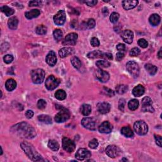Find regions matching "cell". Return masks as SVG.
Here are the masks:
<instances>
[{"mask_svg": "<svg viewBox=\"0 0 162 162\" xmlns=\"http://www.w3.org/2000/svg\"><path fill=\"white\" fill-rule=\"evenodd\" d=\"M138 1L136 0H129V1H122V6L126 10H131L134 8L138 4Z\"/></svg>", "mask_w": 162, "mask_h": 162, "instance_id": "obj_20", "label": "cell"}, {"mask_svg": "<svg viewBox=\"0 0 162 162\" xmlns=\"http://www.w3.org/2000/svg\"><path fill=\"white\" fill-rule=\"evenodd\" d=\"M53 20L54 24L57 25H63L66 20L65 12L63 10H60L56 15L54 16Z\"/></svg>", "mask_w": 162, "mask_h": 162, "instance_id": "obj_12", "label": "cell"}, {"mask_svg": "<svg viewBox=\"0 0 162 162\" xmlns=\"http://www.w3.org/2000/svg\"><path fill=\"white\" fill-rule=\"evenodd\" d=\"M128 90V86L125 84H120L116 87V91L119 95H123Z\"/></svg>", "mask_w": 162, "mask_h": 162, "instance_id": "obj_35", "label": "cell"}, {"mask_svg": "<svg viewBox=\"0 0 162 162\" xmlns=\"http://www.w3.org/2000/svg\"><path fill=\"white\" fill-rule=\"evenodd\" d=\"M102 13H103V15H104V16H107V15L108 14V9L106 8H104L103 9Z\"/></svg>", "mask_w": 162, "mask_h": 162, "instance_id": "obj_58", "label": "cell"}, {"mask_svg": "<svg viewBox=\"0 0 162 162\" xmlns=\"http://www.w3.org/2000/svg\"><path fill=\"white\" fill-rule=\"evenodd\" d=\"M137 43L139 46L142 48H146L148 46V42L144 39H139Z\"/></svg>", "mask_w": 162, "mask_h": 162, "instance_id": "obj_44", "label": "cell"}, {"mask_svg": "<svg viewBox=\"0 0 162 162\" xmlns=\"http://www.w3.org/2000/svg\"><path fill=\"white\" fill-rule=\"evenodd\" d=\"M81 124L84 127H85L89 130L95 131L96 127V123L95 120L90 117L84 118L81 121Z\"/></svg>", "mask_w": 162, "mask_h": 162, "instance_id": "obj_11", "label": "cell"}, {"mask_svg": "<svg viewBox=\"0 0 162 162\" xmlns=\"http://www.w3.org/2000/svg\"><path fill=\"white\" fill-rule=\"evenodd\" d=\"M144 68H145V69L147 70V72L151 76L155 75L158 70V69L156 66H155V65H151L150 63L146 64Z\"/></svg>", "mask_w": 162, "mask_h": 162, "instance_id": "obj_27", "label": "cell"}, {"mask_svg": "<svg viewBox=\"0 0 162 162\" xmlns=\"http://www.w3.org/2000/svg\"><path fill=\"white\" fill-rule=\"evenodd\" d=\"M84 3H86V5H87L89 6H94L95 5H96L97 4L98 1H96V0H93V1H84Z\"/></svg>", "mask_w": 162, "mask_h": 162, "instance_id": "obj_57", "label": "cell"}, {"mask_svg": "<svg viewBox=\"0 0 162 162\" xmlns=\"http://www.w3.org/2000/svg\"><path fill=\"white\" fill-rule=\"evenodd\" d=\"M101 58H104V59H106V60H113V55H112V54L109 53H103Z\"/></svg>", "mask_w": 162, "mask_h": 162, "instance_id": "obj_52", "label": "cell"}, {"mask_svg": "<svg viewBox=\"0 0 162 162\" xmlns=\"http://www.w3.org/2000/svg\"><path fill=\"white\" fill-rule=\"evenodd\" d=\"M121 37L125 43L131 44L133 41L134 33L131 30H125L122 32Z\"/></svg>", "mask_w": 162, "mask_h": 162, "instance_id": "obj_15", "label": "cell"}, {"mask_svg": "<svg viewBox=\"0 0 162 162\" xmlns=\"http://www.w3.org/2000/svg\"><path fill=\"white\" fill-rule=\"evenodd\" d=\"M42 2L41 1H31L29 2V6H38L41 5Z\"/></svg>", "mask_w": 162, "mask_h": 162, "instance_id": "obj_55", "label": "cell"}, {"mask_svg": "<svg viewBox=\"0 0 162 162\" xmlns=\"http://www.w3.org/2000/svg\"><path fill=\"white\" fill-rule=\"evenodd\" d=\"M126 69L131 75L135 78L138 77L139 75V67L137 63L134 61H129L126 64Z\"/></svg>", "mask_w": 162, "mask_h": 162, "instance_id": "obj_6", "label": "cell"}, {"mask_svg": "<svg viewBox=\"0 0 162 162\" xmlns=\"http://www.w3.org/2000/svg\"><path fill=\"white\" fill-rule=\"evenodd\" d=\"M32 80L34 84H41L45 78V72L43 69H37L31 72Z\"/></svg>", "mask_w": 162, "mask_h": 162, "instance_id": "obj_3", "label": "cell"}, {"mask_svg": "<svg viewBox=\"0 0 162 162\" xmlns=\"http://www.w3.org/2000/svg\"><path fill=\"white\" fill-rule=\"evenodd\" d=\"M21 148L23 150L25 154L30 159L34 161H44L45 160L43 159L41 155L39 154L37 151L35 150L33 146L27 143L26 142H22L20 144Z\"/></svg>", "mask_w": 162, "mask_h": 162, "instance_id": "obj_2", "label": "cell"}, {"mask_svg": "<svg viewBox=\"0 0 162 162\" xmlns=\"http://www.w3.org/2000/svg\"><path fill=\"white\" fill-rule=\"evenodd\" d=\"M74 53V49L72 48L65 47L61 48L59 51V55L61 58H65Z\"/></svg>", "mask_w": 162, "mask_h": 162, "instance_id": "obj_21", "label": "cell"}, {"mask_svg": "<svg viewBox=\"0 0 162 162\" xmlns=\"http://www.w3.org/2000/svg\"><path fill=\"white\" fill-rule=\"evenodd\" d=\"M53 37L56 41H60L63 37V32L60 29H55L53 32Z\"/></svg>", "mask_w": 162, "mask_h": 162, "instance_id": "obj_38", "label": "cell"}, {"mask_svg": "<svg viewBox=\"0 0 162 162\" xmlns=\"http://www.w3.org/2000/svg\"><path fill=\"white\" fill-rule=\"evenodd\" d=\"M39 15H40V11L39 10H35V9L32 10L29 12H27L25 14V17H26V18L28 19H32L34 18H36Z\"/></svg>", "mask_w": 162, "mask_h": 162, "instance_id": "obj_26", "label": "cell"}, {"mask_svg": "<svg viewBox=\"0 0 162 162\" xmlns=\"http://www.w3.org/2000/svg\"><path fill=\"white\" fill-rule=\"evenodd\" d=\"M125 105V100L124 99H120L119 100L118 102V108L120 110H121L122 112L124 111V107Z\"/></svg>", "mask_w": 162, "mask_h": 162, "instance_id": "obj_49", "label": "cell"}, {"mask_svg": "<svg viewBox=\"0 0 162 162\" xmlns=\"http://www.w3.org/2000/svg\"><path fill=\"white\" fill-rule=\"evenodd\" d=\"M155 139L156 141V144L159 147H161V137L159 135H155Z\"/></svg>", "mask_w": 162, "mask_h": 162, "instance_id": "obj_53", "label": "cell"}, {"mask_svg": "<svg viewBox=\"0 0 162 162\" xmlns=\"http://www.w3.org/2000/svg\"><path fill=\"white\" fill-rule=\"evenodd\" d=\"M120 161H128V160L127 159V158H122V160H120Z\"/></svg>", "mask_w": 162, "mask_h": 162, "instance_id": "obj_60", "label": "cell"}, {"mask_svg": "<svg viewBox=\"0 0 162 162\" xmlns=\"http://www.w3.org/2000/svg\"><path fill=\"white\" fill-rule=\"evenodd\" d=\"M96 77L101 82H106L110 79L109 74L106 71L99 69L96 71Z\"/></svg>", "mask_w": 162, "mask_h": 162, "instance_id": "obj_16", "label": "cell"}, {"mask_svg": "<svg viewBox=\"0 0 162 162\" xmlns=\"http://www.w3.org/2000/svg\"><path fill=\"white\" fill-rule=\"evenodd\" d=\"M91 157V152L86 148H80L77 151L76 154V158L78 160H84Z\"/></svg>", "mask_w": 162, "mask_h": 162, "instance_id": "obj_14", "label": "cell"}, {"mask_svg": "<svg viewBox=\"0 0 162 162\" xmlns=\"http://www.w3.org/2000/svg\"><path fill=\"white\" fill-rule=\"evenodd\" d=\"M97 108H98V112L101 113V114H106V113H108L110 108H111V106L108 103L106 102H102L99 103L97 105Z\"/></svg>", "mask_w": 162, "mask_h": 162, "instance_id": "obj_19", "label": "cell"}, {"mask_svg": "<svg viewBox=\"0 0 162 162\" xmlns=\"http://www.w3.org/2000/svg\"><path fill=\"white\" fill-rule=\"evenodd\" d=\"M18 20L16 17H11L8 21V27L12 29V30H15L18 27Z\"/></svg>", "mask_w": 162, "mask_h": 162, "instance_id": "obj_24", "label": "cell"}, {"mask_svg": "<svg viewBox=\"0 0 162 162\" xmlns=\"http://www.w3.org/2000/svg\"><path fill=\"white\" fill-rule=\"evenodd\" d=\"M141 50L138 48H134L130 51V56H137L140 54Z\"/></svg>", "mask_w": 162, "mask_h": 162, "instance_id": "obj_43", "label": "cell"}, {"mask_svg": "<svg viewBox=\"0 0 162 162\" xmlns=\"http://www.w3.org/2000/svg\"><path fill=\"white\" fill-rule=\"evenodd\" d=\"M103 92L106 95H107L110 97H112L115 95V93L113 91L109 88H106V87H104V88H103Z\"/></svg>", "mask_w": 162, "mask_h": 162, "instance_id": "obj_46", "label": "cell"}, {"mask_svg": "<svg viewBox=\"0 0 162 162\" xmlns=\"http://www.w3.org/2000/svg\"><path fill=\"white\" fill-rule=\"evenodd\" d=\"M71 63H72L74 67L76 69L79 70L80 68L81 67V66H82L81 61L80 60V59L78 57L74 56V58H72V59L71 60Z\"/></svg>", "mask_w": 162, "mask_h": 162, "instance_id": "obj_37", "label": "cell"}, {"mask_svg": "<svg viewBox=\"0 0 162 162\" xmlns=\"http://www.w3.org/2000/svg\"><path fill=\"white\" fill-rule=\"evenodd\" d=\"M46 63L51 67H53L56 65L57 62V58L55 53L53 51H50L46 57Z\"/></svg>", "mask_w": 162, "mask_h": 162, "instance_id": "obj_18", "label": "cell"}, {"mask_svg": "<svg viewBox=\"0 0 162 162\" xmlns=\"http://www.w3.org/2000/svg\"><path fill=\"white\" fill-rule=\"evenodd\" d=\"M103 54V52L99 50H95L92 52H89L87 54V56L91 59H95L97 58H101Z\"/></svg>", "mask_w": 162, "mask_h": 162, "instance_id": "obj_32", "label": "cell"}, {"mask_svg": "<svg viewBox=\"0 0 162 162\" xmlns=\"http://www.w3.org/2000/svg\"><path fill=\"white\" fill-rule=\"evenodd\" d=\"M54 96H55V98L58 99V100H64L67 97L66 93L62 89L58 90L55 93Z\"/></svg>", "mask_w": 162, "mask_h": 162, "instance_id": "obj_36", "label": "cell"}, {"mask_svg": "<svg viewBox=\"0 0 162 162\" xmlns=\"http://www.w3.org/2000/svg\"><path fill=\"white\" fill-rule=\"evenodd\" d=\"M35 32L39 35H44L47 32V28L43 25H40L35 29Z\"/></svg>", "mask_w": 162, "mask_h": 162, "instance_id": "obj_39", "label": "cell"}, {"mask_svg": "<svg viewBox=\"0 0 162 162\" xmlns=\"http://www.w3.org/2000/svg\"><path fill=\"white\" fill-rule=\"evenodd\" d=\"M96 66L99 69H103V68H107L110 66V63L106 60H99L96 62Z\"/></svg>", "mask_w": 162, "mask_h": 162, "instance_id": "obj_40", "label": "cell"}, {"mask_svg": "<svg viewBox=\"0 0 162 162\" xmlns=\"http://www.w3.org/2000/svg\"><path fill=\"white\" fill-rule=\"evenodd\" d=\"M96 22L93 18H90L87 22V27L88 29H93L95 27Z\"/></svg>", "mask_w": 162, "mask_h": 162, "instance_id": "obj_48", "label": "cell"}, {"mask_svg": "<svg viewBox=\"0 0 162 162\" xmlns=\"http://www.w3.org/2000/svg\"><path fill=\"white\" fill-rule=\"evenodd\" d=\"M119 17H120V15L118 13L113 12V13H112L111 15L110 16V22H111L113 24H115L118 20Z\"/></svg>", "mask_w": 162, "mask_h": 162, "instance_id": "obj_41", "label": "cell"}, {"mask_svg": "<svg viewBox=\"0 0 162 162\" xmlns=\"http://www.w3.org/2000/svg\"><path fill=\"white\" fill-rule=\"evenodd\" d=\"M141 110L143 112L153 113L155 112V110L153 107V102H152V100L150 97L145 96L142 99Z\"/></svg>", "mask_w": 162, "mask_h": 162, "instance_id": "obj_8", "label": "cell"}, {"mask_svg": "<svg viewBox=\"0 0 162 162\" xmlns=\"http://www.w3.org/2000/svg\"><path fill=\"white\" fill-rule=\"evenodd\" d=\"M91 106L88 104H84L81 106L80 112L84 116H88L91 113Z\"/></svg>", "mask_w": 162, "mask_h": 162, "instance_id": "obj_28", "label": "cell"}, {"mask_svg": "<svg viewBox=\"0 0 162 162\" xmlns=\"http://www.w3.org/2000/svg\"><path fill=\"white\" fill-rule=\"evenodd\" d=\"M70 114L69 110L62 108L55 116L54 120L57 123H62L68 120L70 118Z\"/></svg>", "mask_w": 162, "mask_h": 162, "instance_id": "obj_5", "label": "cell"}, {"mask_svg": "<svg viewBox=\"0 0 162 162\" xmlns=\"http://www.w3.org/2000/svg\"><path fill=\"white\" fill-rule=\"evenodd\" d=\"M3 60H4L5 63L9 64L12 62V61L14 60V56L12 54H6L3 57Z\"/></svg>", "mask_w": 162, "mask_h": 162, "instance_id": "obj_45", "label": "cell"}, {"mask_svg": "<svg viewBox=\"0 0 162 162\" xmlns=\"http://www.w3.org/2000/svg\"><path fill=\"white\" fill-rule=\"evenodd\" d=\"M98 141L96 139H93L89 143V146L91 149H96L98 146Z\"/></svg>", "mask_w": 162, "mask_h": 162, "instance_id": "obj_42", "label": "cell"}, {"mask_svg": "<svg viewBox=\"0 0 162 162\" xmlns=\"http://www.w3.org/2000/svg\"><path fill=\"white\" fill-rule=\"evenodd\" d=\"M12 132L20 135V137L26 139H32L36 135V131L35 129L27 123L23 122L13 126Z\"/></svg>", "mask_w": 162, "mask_h": 162, "instance_id": "obj_1", "label": "cell"}, {"mask_svg": "<svg viewBox=\"0 0 162 162\" xmlns=\"http://www.w3.org/2000/svg\"><path fill=\"white\" fill-rule=\"evenodd\" d=\"M91 44L93 47L99 46V44H100L98 38L93 37L91 39Z\"/></svg>", "mask_w": 162, "mask_h": 162, "instance_id": "obj_50", "label": "cell"}, {"mask_svg": "<svg viewBox=\"0 0 162 162\" xmlns=\"http://www.w3.org/2000/svg\"><path fill=\"white\" fill-rule=\"evenodd\" d=\"M121 133L122 135L127 137H132L134 135L133 131L129 127H124L121 129Z\"/></svg>", "mask_w": 162, "mask_h": 162, "instance_id": "obj_29", "label": "cell"}, {"mask_svg": "<svg viewBox=\"0 0 162 162\" xmlns=\"http://www.w3.org/2000/svg\"><path fill=\"white\" fill-rule=\"evenodd\" d=\"M158 58H160V59H161V58H162V54H161V49L160 50L159 52L158 53Z\"/></svg>", "mask_w": 162, "mask_h": 162, "instance_id": "obj_59", "label": "cell"}, {"mask_svg": "<svg viewBox=\"0 0 162 162\" xmlns=\"http://www.w3.org/2000/svg\"><path fill=\"white\" fill-rule=\"evenodd\" d=\"M116 49L119 51V52L124 53L126 50V47L125 46V44L120 43L117 45V46H116Z\"/></svg>", "mask_w": 162, "mask_h": 162, "instance_id": "obj_51", "label": "cell"}, {"mask_svg": "<svg viewBox=\"0 0 162 162\" xmlns=\"http://www.w3.org/2000/svg\"><path fill=\"white\" fill-rule=\"evenodd\" d=\"M62 146L63 150L69 153H72L76 149V144L70 139L64 137L62 140Z\"/></svg>", "mask_w": 162, "mask_h": 162, "instance_id": "obj_9", "label": "cell"}, {"mask_svg": "<svg viewBox=\"0 0 162 162\" xmlns=\"http://www.w3.org/2000/svg\"><path fill=\"white\" fill-rule=\"evenodd\" d=\"M77 39H78V35L76 33H70L66 35V37H65L64 40L63 41V45H71V46H74L77 43Z\"/></svg>", "mask_w": 162, "mask_h": 162, "instance_id": "obj_13", "label": "cell"}, {"mask_svg": "<svg viewBox=\"0 0 162 162\" xmlns=\"http://www.w3.org/2000/svg\"><path fill=\"white\" fill-rule=\"evenodd\" d=\"M46 102L44 99H39L37 102V107L39 109L43 110L46 108Z\"/></svg>", "mask_w": 162, "mask_h": 162, "instance_id": "obj_47", "label": "cell"}, {"mask_svg": "<svg viewBox=\"0 0 162 162\" xmlns=\"http://www.w3.org/2000/svg\"><path fill=\"white\" fill-rule=\"evenodd\" d=\"M160 20H161L160 17L157 14H154L153 15H151L150 16V18H149V22H150V23L152 25H153V26H157V25L159 24Z\"/></svg>", "mask_w": 162, "mask_h": 162, "instance_id": "obj_25", "label": "cell"}, {"mask_svg": "<svg viewBox=\"0 0 162 162\" xmlns=\"http://www.w3.org/2000/svg\"><path fill=\"white\" fill-rule=\"evenodd\" d=\"M0 10H1V11L3 13H4V14L7 16V17L12 15L13 14H14V13H15L14 10L12 8H10L8 6H1V7L0 8Z\"/></svg>", "mask_w": 162, "mask_h": 162, "instance_id": "obj_33", "label": "cell"}, {"mask_svg": "<svg viewBox=\"0 0 162 162\" xmlns=\"http://www.w3.org/2000/svg\"><path fill=\"white\" fill-rule=\"evenodd\" d=\"M121 151L118 147L115 145H110L106 149V153L108 157L115 158L120 155Z\"/></svg>", "mask_w": 162, "mask_h": 162, "instance_id": "obj_10", "label": "cell"}, {"mask_svg": "<svg viewBox=\"0 0 162 162\" xmlns=\"http://www.w3.org/2000/svg\"><path fill=\"white\" fill-rule=\"evenodd\" d=\"M60 83V80L59 79L56 78L54 76H50L48 77L45 82V86L46 88L52 91L58 86Z\"/></svg>", "mask_w": 162, "mask_h": 162, "instance_id": "obj_7", "label": "cell"}, {"mask_svg": "<svg viewBox=\"0 0 162 162\" xmlns=\"http://www.w3.org/2000/svg\"><path fill=\"white\" fill-rule=\"evenodd\" d=\"M38 120L41 122H43L46 124H51L52 123V119L49 115H41L38 116Z\"/></svg>", "mask_w": 162, "mask_h": 162, "instance_id": "obj_31", "label": "cell"}, {"mask_svg": "<svg viewBox=\"0 0 162 162\" xmlns=\"http://www.w3.org/2000/svg\"><path fill=\"white\" fill-rule=\"evenodd\" d=\"M17 87V82L13 79H9L5 83V87L8 91H12Z\"/></svg>", "mask_w": 162, "mask_h": 162, "instance_id": "obj_23", "label": "cell"}, {"mask_svg": "<svg viewBox=\"0 0 162 162\" xmlns=\"http://www.w3.org/2000/svg\"><path fill=\"white\" fill-rule=\"evenodd\" d=\"M34 115V112L32 111V110H29L25 112V116L28 118V119H30L31 118L32 116Z\"/></svg>", "mask_w": 162, "mask_h": 162, "instance_id": "obj_56", "label": "cell"}, {"mask_svg": "<svg viewBox=\"0 0 162 162\" xmlns=\"http://www.w3.org/2000/svg\"><path fill=\"white\" fill-rule=\"evenodd\" d=\"M113 127L112 125L108 121L103 122L102 124L99 125L98 130L99 132L104 134H109L112 131Z\"/></svg>", "mask_w": 162, "mask_h": 162, "instance_id": "obj_17", "label": "cell"}, {"mask_svg": "<svg viewBox=\"0 0 162 162\" xmlns=\"http://www.w3.org/2000/svg\"><path fill=\"white\" fill-rule=\"evenodd\" d=\"M48 146L50 149H51V150L54 151H58L60 148L59 144H58V142L55 140H50L49 142H48Z\"/></svg>", "mask_w": 162, "mask_h": 162, "instance_id": "obj_34", "label": "cell"}, {"mask_svg": "<svg viewBox=\"0 0 162 162\" xmlns=\"http://www.w3.org/2000/svg\"><path fill=\"white\" fill-rule=\"evenodd\" d=\"M134 129L136 133L140 135L146 134L148 131V125L144 121L142 120L135 122L134 125Z\"/></svg>", "mask_w": 162, "mask_h": 162, "instance_id": "obj_4", "label": "cell"}, {"mask_svg": "<svg viewBox=\"0 0 162 162\" xmlns=\"http://www.w3.org/2000/svg\"><path fill=\"white\" fill-rule=\"evenodd\" d=\"M145 92V89L144 87L142 86V85H137V86H135L134 88L132 90V94L135 97H140L142 95H144V93Z\"/></svg>", "mask_w": 162, "mask_h": 162, "instance_id": "obj_22", "label": "cell"}, {"mask_svg": "<svg viewBox=\"0 0 162 162\" xmlns=\"http://www.w3.org/2000/svg\"><path fill=\"white\" fill-rule=\"evenodd\" d=\"M124 56H125L124 53L118 52V53H116V61H120L124 58Z\"/></svg>", "mask_w": 162, "mask_h": 162, "instance_id": "obj_54", "label": "cell"}, {"mask_svg": "<svg viewBox=\"0 0 162 162\" xmlns=\"http://www.w3.org/2000/svg\"><path fill=\"white\" fill-rule=\"evenodd\" d=\"M139 101L136 99H132L130 100L128 103V107L132 111H134V110H137L139 107Z\"/></svg>", "mask_w": 162, "mask_h": 162, "instance_id": "obj_30", "label": "cell"}]
</instances>
